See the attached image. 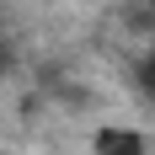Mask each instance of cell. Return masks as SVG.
<instances>
[{"label":"cell","mask_w":155,"mask_h":155,"mask_svg":"<svg viewBox=\"0 0 155 155\" xmlns=\"http://www.w3.org/2000/svg\"><path fill=\"white\" fill-rule=\"evenodd\" d=\"M96 155H144V139L134 128H102L96 134Z\"/></svg>","instance_id":"cell-1"},{"label":"cell","mask_w":155,"mask_h":155,"mask_svg":"<svg viewBox=\"0 0 155 155\" xmlns=\"http://www.w3.org/2000/svg\"><path fill=\"white\" fill-rule=\"evenodd\" d=\"M150 11H155V0H150Z\"/></svg>","instance_id":"cell-2"},{"label":"cell","mask_w":155,"mask_h":155,"mask_svg":"<svg viewBox=\"0 0 155 155\" xmlns=\"http://www.w3.org/2000/svg\"><path fill=\"white\" fill-rule=\"evenodd\" d=\"M150 64H155V54H150Z\"/></svg>","instance_id":"cell-3"}]
</instances>
